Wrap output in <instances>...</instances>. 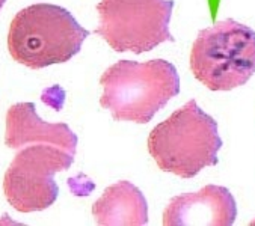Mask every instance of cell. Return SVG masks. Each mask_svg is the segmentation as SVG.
I'll list each match as a JSON object with an SVG mask.
<instances>
[{
	"instance_id": "obj_8",
	"label": "cell",
	"mask_w": 255,
	"mask_h": 226,
	"mask_svg": "<svg viewBox=\"0 0 255 226\" xmlns=\"http://www.w3.org/2000/svg\"><path fill=\"white\" fill-rule=\"evenodd\" d=\"M52 145L71 155H76L77 136L64 124H50L42 121L33 103H17L8 109L5 145L11 149H20L26 145Z\"/></svg>"
},
{
	"instance_id": "obj_10",
	"label": "cell",
	"mask_w": 255,
	"mask_h": 226,
	"mask_svg": "<svg viewBox=\"0 0 255 226\" xmlns=\"http://www.w3.org/2000/svg\"><path fill=\"white\" fill-rule=\"evenodd\" d=\"M5 2H6V0H0V9H2V8H3Z\"/></svg>"
},
{
	"instance_id": "obj_5",
	"label": "cell",
	"mask_w": 255,
	"mask_h": 226,
	"mask_svg": "<svg viewBox=\"0 0 255 226\" xmlns=\"http://www.w3.org/2000/svg\"><path fill=\"white\" fill-rule=\"evenodd\" d=\"M174 0H101L97 35L117 53H146L165 41L169 32Z\"/></svg>"
},
{
	"instance_id": "obj_2",
	"label": "cell",
	"mask_w": 255,
	"mask_h": 226,
	"mask_svg": "<svg viewBox=\"0 0 255 226\" xmlns=\"http://www.w3.org/2000/svg\"><path fill=\"white\" fill-rule=\"evenodd\" d=\"M222 139L218 122L196 100L187 101L148 136V151L163 172L189 180L216 166Z\"/></svg>"
},
{
	"instance_id": "obj_3",
	"label": "cell",
	"mask_w": 255,
	"mask_h": 226,
	"mask_svg": "<svg viewBox=\"0 0 255 226\" xmlns=\"http://www.w3.org/2000/svg\"><path fill=\"white\" fill-rule=\"evenodd\" d=\"M89 30L68 9L52 3H35L15 14L9 24L11 58L32 70L65 64L80 51Z\"/></svg>"
},
{
	"instance_id": "obj_6",
	"label": "cell",
	"mask_w": 255,
	"mask_h": 226,
	"mask_svg": "<svg viewBox=\"0 0 255 226\" xmlns=\"http://www.w3.org/2000/svg\"><path fill=\"white\" fill-rule=\"evenodd\" d=\"M74 155L52 145L20 148L3 178V193L9 205L20 213L42 211L58 199L55 174L68 171Z\"/></svg>"
},
{
	"instance_id": "obj_9",
	"label": "cell",
	"mask_w": 255,
	"mask_h": 226,
	"mask_svg": "<svg viewBox=\"0 0 255 226\" xmlns=\"http://www.w3.org/2000/svg\"><path fill=\"white\" fill-rule=\"evenodd\" d=\"M92 216L103 226H140L148 223V205L134 184L118 181L94 202Z\"/></svg>"
},
{
	"instance_id": "obj_4",
	"label": "cell",
	"mask_w": 255,
	"mask_h": 226,
	"mask_svg": "<svg viewBox=\"0 0 255 226\" xmlns=\"http://www.w3.org/2000/svg\"><path fill=\"white\" fill-rule=\"evenodd\" d=\"M190 70L210 91H231L255 74V30L233 18L202 29L190 50Z\"/></svg>"
},
{
	"instance_id": "obj_1",
	"label": "cell",
	"mask_w": 255,
	"mask_h": 226,
	"mask_svg": "<svg viewBox=\"0 0 255 226\" xmlns=\"http://www.w3.org/2000/svg\"><path fill=\"white\" fill-rule=\"evenodd\" d=\"M100 104L115 121L148 124L180 92L177 68L165 59L134 62L121 59L100 77Z\"/></svg>"
},
{
	"instance_id": "obj_7",
	"label": "cell",
	"mask_w": 255,
	"mask_h": 226,
	"mask_svg": "<svg viewBox=\"0 0 255 226\" xmlns=\"http://www.w3.org/2000/svg\"><path fill=\"white\" fill-rule=\"evenodd\" d=\"M237 217V204L227 187L209 184L193 193L169 201L163 211L166 226H231Z\"/></svg>"
}]
</instances>
